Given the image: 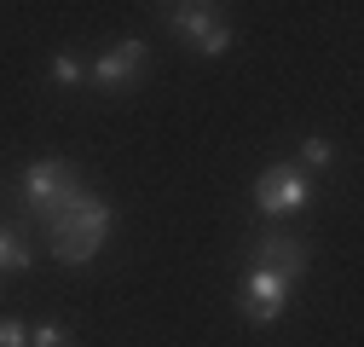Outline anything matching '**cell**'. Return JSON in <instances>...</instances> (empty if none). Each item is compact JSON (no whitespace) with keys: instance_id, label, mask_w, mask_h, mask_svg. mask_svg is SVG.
<instances>
[{"instance_id":"obj_12","label":"cell","mask_w":364,"mask_h":347,"mask_svg":"<svg viewBox=\"0 0 364 347\" xmlns=\"http://www.w3.org/2000/svg\"><path fill=\"white\" fill-rule=\"evenodd\" d=\"M0 347H29V330L18 319H0Z\"/></svg>"},{"instance_id":"obj_4","label":"cell","mask_w":364,"mask_h":347,"mask_svg":"<svg viewBox=\"0 0 364 347\" xmlns=\"http://www.w3.org/2000/svg\"><path fill=\"white\" fill-rule=\"evenodd\" d=\"M312 203V186H306V174L295 162H272L260 180H255V208L266 214V220H284V214H301Z\"/></svg>"},{"instance_id":"obj_2","label":"cell","mask_w":364,"mask_h":347,"mask_svg":"<svg viewBox=\"0 0 364 347\" xmlns=\"http://www.w3.org/2000/svg\"><path fill=\"white\" fill-rule=\"evenodd\" d=\"M18 191H23V214L41 226V220H53L64 203H75L87 186H81V168L70 156H41V162L23 168V186Z\"/></svg>"},{"instance_id":"obj_7","label":"cell","mask_w":364,"mask_h":347,"mask_svg":"<svg viewBox=\"0 0 364 347\" xmlns=\"http://www.w3.org/2000/svg\"><path fill=\"white\" fill-rule=\"evenodd\" d=\"M255 267L260 272H278L284 284H295L306 272V243L301 237H284V232H260L255 237Z\"/></svg>"},{"instance_id":"obj_9","label":"cell","mask_w":364,"mask_h":347,"mask_svg":"<svg viewBox=\"0 0 364 347\" xmlns=\"http://www.w3.org/2000/svg\"><path fill=\"white\" fill-rule=\"evenodd\" d=\"M301 162H306V168H330V162H336V145H330L324 134H306V139H301Z\"/></svg>"},{"instance_id":"obj_10","label":"cell","mask_w":364,"mask_h":347,"mask_svg":"<svg viewBox=\"0 0 364 347\" xmlns=\"http://www.w3.org/2000/svg\"><path fill=\"white\" fill-rule=\"evenodd\" d=\"M53 81H58V87H75V81H87V64H81V53H58V58H53Z\"/></svg>"},{"instance_id":"obj_8","label":"cell","mask_w":364,"mask_h":347,"mask_svg":"<svg viewBox=\"0 0 364 347\" xmlns=\"http://www.w3.org/2000/svg\"><path fill=\"white\" fill-rule=\"evenodd\" d=\"M35 260V243L23 226H0V272H23Z\"/></svg>"},{"instance_id":"obj_6","label":"cell","mask_w":364,"mask_h":347,"mask_svg":"<svg viewBox=\"0 0 364 347\" xmlns=\"http://www.w3.org/2000/svg\"><path fill=\"white\" fill-rule=\"evenodd\" d=\"M289 295H295V284H284L278 272L249 267V278H243V319H249V324H272V319H284Z\"/></svg>"},{"instance_id":"obj_3","label":"cell","mask_w":364,"mask_h":347,"mask_svg":"<svg viewBox=\"0 0 364 347\" xmlns=\"http://www.w3.org/2000/svg\"><path fill=\"white\" fill-rule=\"evenodd\" d=\"M162 23L179 35V41H191V47L203 53V58H220L225 47H232V23L220 18V6H162Z\"/></svg>"},{"instance_id":"obj_11","label":"cell","mask_w":364,"mask_h":347,"mask_svg":"<svg viewBox=\"0 0 364 347\" xmlns=\"http://www.w3.org/2000/svg\"><path fill=\"white\" fill-rule=\"evenodd\" d=\"M29 347H75V341L64 324H41V330H29Z\"/></svg>"},{"instance_id":"obj_1","label":"cell","mask_w":364,"mask_h":347,"mask_svg":"<svg viewBox=\"0 0 364 347\" xmlns=\"http://www.w3.org/2000/svg\"><path fill=\"white\" fill-rule=\"evenodd\" d=\"M110 226H116V208L93 191H81L75 203H64L53 220H41V232H47L53 243V260H64V267H87L105 243H110Z\"/></svg>"},{"instance_id":"obj_5","label":"cell","mask_w":364,"mask_h":347,"mask_svg":"<svg viewBox=\"0 0 364 347\" xmlns=\"http://www.w3.org/2000/svg\"><path fill=\"white\" fill-rule=\"evenodd\" d=\"M145 64H151L145 41H116L105 58H93V64H87V81H93V87H105V93H127V87L145 75Z\"/></svg>"}]
</instances>
